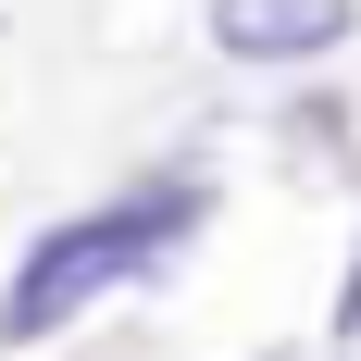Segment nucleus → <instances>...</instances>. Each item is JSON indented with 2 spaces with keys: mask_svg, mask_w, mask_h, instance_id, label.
I'll return each mask as SVG.
<instances>
[{
  "mask_svg": "<svg viewBox=\"0 0 361 361\" xmlns=\"http://www.w3.org/2000/svg\"><path fill=\"white\" fill-rule=\"evenodd\" d=\"M200 224H212V187H200V175H137V187H112V200H87V212L37 224L25 262H13V287H0V349H50V336H75L112 287L162 274Z\"/></svg>",
  "mask_w": 361,
  "mask_h": 361,
  "instance_id": "nucleus-1",
  "label": "nucleus"
},
{
  "mask_svg": "<svg viewBox=\"0 0 361 361\" xmlns=\"http://www.w3.org/2000/svg\"><path fill=\"white\" fill-rule=\"evenodd\" d=\"M200 37L224 63H250V75H299V63H336L361 37V0H212Z\"/></svg>",
  "mask_w": 361,
  "mask_h": 361,
  "instance_id": "nucleus-2",
  "label": "nucleus"
},
{
  "mask_svg": "<svg viewBox=\"0 0 361 361\" xmlns=\"http://www.w3.org/2000/svg\"><path fill=\"white\" fill-rule=\"evenodd\" d=\"M324 336H336V349H361V250H349V274H336V312H324Z\"/></svg>",
  "mask_w": 361,
  "mask_h": 361,
  "instance_id": "nucleus-3",
  "label": "nucleus"
},
{
  "mask_svg": "<svg viewBox=\"0 0 361 361\" xmlns=\"http://www.w3.org/2000/svg\"><path fill=\"white\" fill-rule=\"evenodd\" d=\"M262 361H287V349H262Z\"/></svg>",
  "mask_w": 361,
  "mask_h": 361,
  "instance_id": "nucleus-4",
  "label": "nucleus"
}]
</instances>
